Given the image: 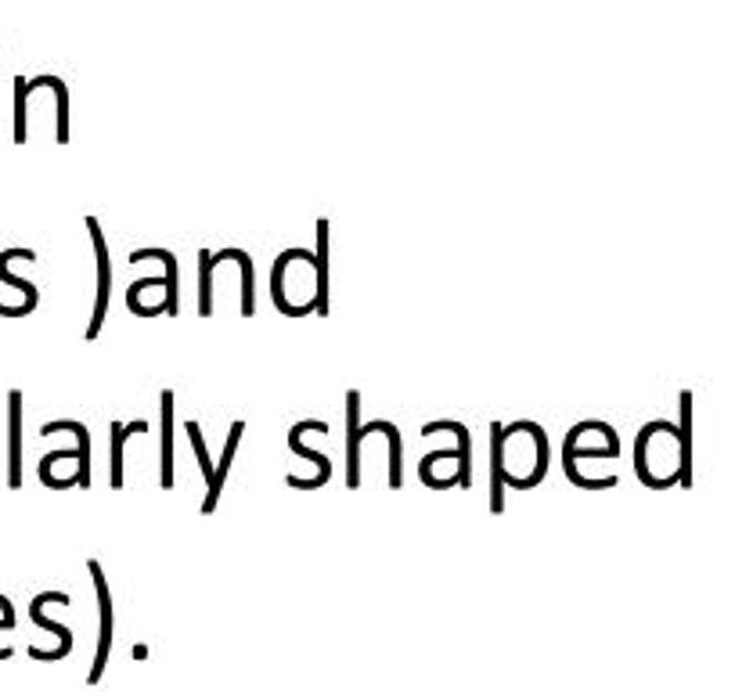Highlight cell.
I'll return each mask as SVG.
<instances>
[{
	"label": "cell",
	"mask_w": 735,
	"mask_h": 692,
	"mask_svg": "<svg viewBox=\"0 0 735 692\" xmlns=\"http://www.w3.org/2000/svg\"><path fill=\"white\" fill-rule=\"evenodd\" d=\"M501 466H504V484L515 490L538 487L548 472V437L538 423H512L501 432Z\"/></svg>",
	"instance_id": "6da1fadb"
},
{
	"label": "cell",
	"mask_w": 735,
	"mask_h": 692,
	"mask_svg": "<svg viewBox=\"0 0 735 692\" xmlns=\"http://www.w3.org/2000/svg\"><path fill=\"white\" fill-rule=\"evenodd\" d=\"M86 570L94 577V596H98V649H94V663L86 671V682L98 685L105 678L109 668V649H112V591H109V577L105 567L98 559H86Z\"/></svg>",
	"instance_id": "7a4b0ae2"
},
{
	"label": "cell",
	"mask_w": 735,
	"mask_h": 692,
	"mask_svg": "<svg viewBox=\"0 0 735 692\" xmlns=\"http://www.w3.org/2000/svg\"><path fill=\"white\" fill-rule=\"evenodd\" d=\"M86 231L94 242V260H98V288H94V314L86 322V339H98L109 317V299H112V260H109V238L101 231L98 216H86Z\"/></svg>",
	"instance_id": "3957f363"
},
{
	"label": "cell",
	"mask_w": 735,
	"mask_h": 692,
	"mask_svg": "<svg viewBox=\"0 0 735 692\" xmlns=\"http://www.w3.org/2000/svg\"><path fill=\"white\" fill-rule=\"evenodd\" d=\"M14 260H37V253H33V250H25V245H11V250L0 253V282L11 285V288H19V293H22V303H19V307H4V303H0V317H25V314H33V311H37V303H40L37 285H33V282H25V278H19V274L11 271Z\"/></svg>",
	"instance_id": "277c9868"
},
{
	"label": "cell",
	"mask_w": 735,
	"mask_h": 692,
	"mask_svg": "<svg viewBox=\"0 0 735 692\" xmlns=\"http://www.w3.org/2000/svg\"><path fill=\"white\" fill-rule=\"evenodd\" d=\"M242 432H245V423L235 418L227 429V440H224V455L216 458V469H213V480L206 484V498H202V512H216V505H221V495H224V484H227V472L235 466V455H238V444H242Z\"/></svg>",
	"instance_id": "5b68a950"
},
{
	"label": "cell",
	"mask_w": 735,
	"mask_h": 692,
	"mask_svg": "<svg viewBox=\"0 0 735 692\" xmlns=\"http://www.w3.org/2000/svg\"><path fill=\"white\" fill-rule=\"evenodd\" d=\"M173 469H177V455H173V389L159 394V487H173Z\"/></svg>",
	"instance_id": "8992f818"
},
{
	"label": "cell",
	"mask_w": 735,
	"mask_h": 692,
	"mask_svg": "<svg viewBox=\"0 0 735 692\" xmlns=\"http://www.w3.org/2000/svg\"><path fill=\"white\" fill-rule=\"evenodd\" d=\"M48 591H40V596L29 602V617H33V624L37 628H43V631H51V634H58V645L54 649H29V657L33 660H62V657H69L72 653V628L69 624H58V620H51L48 617Z\"/></svg>",
	"instance_id": "52a82bcc"
},
{
	"label": "cell",
	"mask_w": 735,
	"mask_h": 692,
	"mask_svg": "<svg viewBox=\"0 0 735 692\" xmlns=\"http://www.w3.org/2000/svg\"><path fill=\"white\" fill-rule=\"evenodd\" d=\"M360 389H346V484L360 487V444H365V432H360Z\"/></svg>",
	"instance_id": "ba28073f"
},
{
	"label": "cell",
	"mask_w": 735,
	"mask_h": 692,
	"mask_svg": "<svg viewBox=\"0 0 735 692\" xmlns=\"http://www.w3.org/2000/svg\"><path fill=\"white\" fill-rule=\"evenodd\" d=\"M8 487H22V389H8Z\"/></svg>",
	"instance_id": "9c48e42d"
},
{
	"label": "cell",
	"mask_w": 735,
	"mask_h": 692,
	"mask_svg": "<svg viewBox=\"0 0 735 692\" xmlns=\"http://www.w3.org/2000/svg\"><path fill=\"white\" fill-rule=\"evenodd\" d=\"M51 432H72L76 437V487H91V429L76 418H54V423L40 426V437H51Z\"/></svg>",
	"instance_id": "30bf717a"
},
{
	"label": "cell",
	"mask_w": 735,
	"mask_h": 692,
	"mask_svg": "<svg viewBox=\"0 0 735 692\" xmlns=\"http://www.w3.org/2000/svg\"><path fill=\"white\" fill-rule=\"evenodd\" d=\"M141 260H159V264L166 267V296H163V311L170 317H177L181 311V267H177V256L163 245H149V250H134L130 253V264H141Z\"/></svg>",
	"instance_id": "8fae6325"
},
{
	"label": "cell",
	"mask_w": 735,
	"mask_h": 692,
	"mask_svg": "<svg viewBox=\"0 0 735 692\" xmlns=\"http://www.w3.org/2000/svg\"><path fill=\"white\" fill-rule=\"evenodd\" d=\"M437 432H451L455 437V447H458V487H469L472 484V437L469 429L455 423V418H437V423H426L422 426V437H437Z\"/></svg>",
	"instance_id": "7c38bea8"
},
{
	"label": "cell",
	"mask_w": 735,
	"mask_h": 692,
	"mask_svg": "<svg viewBox=\"0 0 735 692\" xmlns=\"http://www.w3.org/2000/svg\"><path fill=\"white\" fill-rule=\"evenodd\" d=\"M328 216H317V250H314V278H317V293H314V314H328Z\"/></svg>",
	"instance_id": "4fadbf2b"
},
{
	"label": "cell",
	"mask_w": 735,
	"mask_h": 692,
	"mask_svg": "<svg viewBox=\"0 0 735 692\" xmlns=\"http://www.w3.org/2000/svg\"><path fill=\"white\" fill-rule=\"evenodd\" d=\"M360 432H382L389 440V487L400 490L404 484V444H400V429L389 423V418H375V423H365Z\"/></svg>",
	"instance_id": "5bb4252c"
},
{
	"label": "cell",
	"mask_w": 735,
	"mask_h": 692,
	"mask_svg": "<svg viewBox=\"0 0 735 692\" xmlns=\"http://www.w3.org/2000/svg\"><path fill=\"white\" fill-rule=\"evenodd\" d=\"M501 423H490V509L504 512V466H501Z\"/></svg>",
	"instance_id": "9a60e30c"
},
{
	"label": "cell",
	"mask_w": 735,
	"mask_h": 692,
	"mask_svg": "<svg viewBox=\"0 0 735 692\" xmlns=\"http://www.w3.org/2000/svg\"><path fill=\"white\" fill-rule=\"evenodd\" d=\"M149 426L141 423H112V461H109V484H112V490H120L123 487V447H126V440L134 437V432H144Z\"/></svg>",
	"instance_id": "2e32d148"
},
{
	"label": "cell",
	"mask_w": 735,
	"mask_h": 692,
	"mask_svg": "<svg viewBox=\"0 0 735 692\" xmlns=\"http://www.w3.org/2000/svg\"><path fill=\"white\" fill-rule=\"evenodd\" d=\"M48 83L54 98V138L58 144H65L69 141V86L62 77H51V72H48Z\"/></svg>",
	"instance_id": "e0dca14e"
},
{
	"label": "cell",
	"mask_w": 735,
	"mask_h": 692,
	"mask_svg": "<svg viewBox=\"0 0 735 692\" xmlns=\"http://www.w3.org/2000/svg\"><path fill=\"white\" fill-rule=\"evenodd\" d=\"M29 80L25 77H14V130H11V138H14V144H25V138H29Z\"/></svg>",
	"instance_id": "ac0fdd59"
},
{
	"label": "cell",
	"mask_w": 735,
	"mask_h": 692,
	"mask_svg": "<svg viewBox=\"0 0 735 692\" xmlns=\"http://www.w3.org/2000/svg\"><path fill=\"white\" fill-rule=\"evenodd\" d=\"M213 271H216V256L210 250L198 253V314L210 317L213 314Z\"/></svg>",
	"instance_id": "d6986e66"
},
{
	"label": "cell",
	"mask_w": 735,
	"mask_h": 692,
	"mask_svg": "<svg viewBox=\"0 0 735 692\" xmlns=\"http://www.w3.org/2000/svg\"><path fill=\"white\" fill-rule=\"evenodd\" d=\"M184 432H187V440H192L195 461H198V469H202V476H206V484H210V480H213V469H216V461H210L206 432H202V426L195 423V418H187V423H184Z\"/></svg>",
	"instance_id": "ffe728a7"
}]
</instances>
